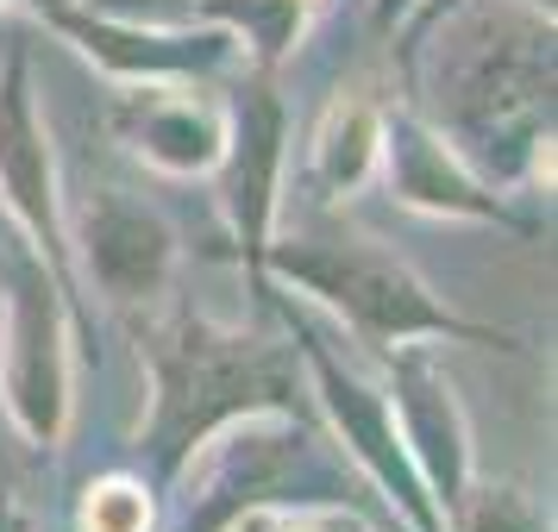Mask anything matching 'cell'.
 <instances>
[{
  "label": "cell",
  "instance_id": "6da1fadb",
  "mask_svg": "<svg viewBox=\"0 0 558 532\" xmlns=\"http://www.w3.org/2000/svg\"><path fill=\"white\" fill-rule=\"evenodd\" d=\"M402 101L489 188L553 157V7L546 0H414L396 32Z\"/></svg>",
  "mask_w": 558,
  "mask_h": 532
},
{
  "label": "cell",
  "instance_id": "7a4b0ae2",
  "mask_svg": "<svg viewBox=\"0 0 558 532\" xmlns=\"http://www.w3.org/2000/svg\"><path fill=\"white\" fill-rule=\"evenodd\" d=\"M138 357L151 370V413L138 426V477L157 495L207 438L245 413H314L302 351L264 332L220 326L182 301H151L132 320Z\"/></svg>",
  "mask_w": 558,
  "mask_h": 532
},
{
  "label": "cell",
  "instance_id": "3957f363",
  "mask_svg": "<svg viewBox=\"0 0 558 532\" xmlns=\"http://www.w3.org/2000/svg\"><path fill=\"white\" fill-rule=\"evenodd\" d=\"M170 532H227L257 502H357L352 463L314 413H245L177 470Z\"/></svg>",
  "mask_w": 558,
  "mask_h": 532
},
{
  "label": "cell",
  "instance_id": "277c9868",
  "mask_svg": "<svg viewBox=\"0 0 558 532\" xmlns=\"http://www.w3.org/2000/svg\"><path fill=\"white\" fill-rule=\"evenodd\" d=\"M252 276L295 282L307 301L339 313L377 351L402 345V338H452V345H496V351L521 345L514 332L483 326L471 313L446 307L402 257L371 245V238H270L257 251Z\"/></svg>",
  "mask_w": 558,
  "mask_h": 532
},
{
  "label": "cell",
  "instance_id": "5b68a950",
  "mask_svg": "<svg viewBox=\"0 0 558 532\" xmlns=\"http://www.w3.org/2000/svg\"><path fill=\"white\" fill-rule=\"evenodd\" d=\"M252 288L270 295V307L282 313L289 345L302 351V370H307V382H314V395H320V413H327L332 438L352 457V470L377 482L383 502L396 507V520H402L408 532H446L439 527V507H433V495H427V482H421V470H414V457H408V445H402L389 388L357 376L352 363L327 345V332L307 320V307L282 301L277 288H270V276H252Z\"/></svg>",
  "mask_w": 558,
  "mask_h": 532
},
{
  "label": "cell",
  "instance_id": "8992f818",
  "mask_svg": "<svg viewBox=\"0 0 558 532\" xmlns=\"http://www.w3.org/2000/svg\"><path fill=\"white\" fill-rule=\"evenodd\" d=\"M0 282H7V351H0V395L13 426L38 451H51L70 426V295L51 263L13 226H0Z\"/></svg>",
  "mask_w": 558,
  "mask_h": 532
},
{
  "label": "cell",
  "instance_id": "52a82bcc",
  "mask_svg": "<svg viewBox=\"0 0 558 532\" xmlns=\"http://www.w3.org/2000/svg\"><path fill=\"white\" fill-rule=\"evenodd\" d=\"M0 201H7V226L26 238L32 251L51 263V276L70 295V320L88 332V301H82L76 263H70V232H63V182H57V157L38 120V95H32V51L26 32L7 38V63H0Z\"/></svg>",
  "mask_w": 558,
  "mask_h": 532
},
{
  "label": "cell",
  "instance_id": "ba28073f",
  "mask_svg": "<svg viewBox=\"0 0 558 532\" xmlns=\"http://www.w3.org/2000/svg\"><path fill=\"white\" fill-rule=\"evenodd\" d=\"M76 282H95L113 307H151L170 295L177 276V232L151 201H138L113 182H95L76 195V213H63Z\"/></svg>",
  "mask_w": 558,
  "mask_h": 532
},
{
  "label": "cell",
  "instance_id": "9c48e42d",
  "mask_svg": "<svg viewBox=\"0 0 558 532\" xmlns=\"http://www.w3.org/2000/svg\"><path fill=\"white\" fill-rule=\"evenodd\" d=\"M227 151L214 163L220 176V213L232 232V257H245V276L257 270V251L277 226V188L289 163V101L270 70H245V82L227 101Z\"/></svg>",
  "mask_w": 558,
  "mask_h": 532
},
{
  "label": "cell",
  "instance_id": "30bf717a",
  "mask_svg": "<svg viewBox=\"0 0 558 532\" xmlns=\"http://www.w3.org/2000/svg\"><path fill=\"white\" fill-rule=\"evenodd\" d=\"M0 7H26L32 20H45L63 45H76L113 82H214L239 57L232 32L220 26H120V20L88 13L82 0H0Z\"/></svg>",
  "mask_w": 558,
  "mask_h": 532
},
{
  "label": "cell",
  "instance_id": "8fae6325",
  "mask_svg": "<svg viewBox=\"0 0 558 532\" xmlns=\"http://www.w3.org/2000/svg\"><path fill=\"white\" fill-rule=\"evenodd\" d=\"M377 163L389 176V195L414 207V213H452V220H483V226H502V232H539V220L514 213L502 201V188H489L408 101H383Z\"/></svg>",
  "mask_w": 558,
  "mask_h": 532
},
{
  "label": "cell",
  "instance_id": "7c38bea8",
  "mask_svg": "<svg viewBox=\"0 0 558 532\" xmlns=\"http://www.w3.org/2000/svg\"><path fill=\"white\" fill-rule=\"evenodd\" d=\"M389 407H396L402 445L414 457L421 482H427L433 507H439V527H446L452 502L471 488V420L458 407L452 376L433 363L421 338L389 345Z\"/></svg>",
  "mask_w": 558,
  "mask_h": 532
},
{
  "label": "cell",
  "instance_id": "4fadbf2b",
  "mask_svg": "<svg viewBox=\"0 0 558 532\" xmlns=\"http://www.w3.org/2000/svg\"><path fill=\"white\" fill-rule=\"evenodd\" d=\"M107 132L163 176H214L227 151V107L195 82H132L107 101Z\"/></svg>",
  "mask_w": 558,
  "mask_h": 532
},
{
  "label": "cell",
  "instance_id": "5bb4252c",
  "mask_svg": "<svg viewBox=\"0 0 558 532\" xmlns=\"http://www.w3.org/2000/svg\"><path fill=\"white\" fill-rule=\"evenodd\" d=\"M383 151V101L364 95V88H339L314 126V145H307L302 182L314 201H345L352 188L371 182Z\"/></svg>",
  "mask_w": 558,
  "mask_h": 532
},
{
  "label": "cell",
  "instance_id": "9a60e30c",
  "mask_svg": "<svg viewBox=\"0 0 558 532\" xmlns=\"http://www.w3.org/2000/svg\"><path fill=\"white\" fill-rule=\"evenodd\" d=\"M320 7H327V0H195V26L232 32V45L245 51V63L277 76L282 57L302 45L307 20H314Z\"/></svg>",
  "mask_w": 558,
  "mask_h": 532
},
{
  "label": "cell",
  "instance_id": "2e32d148",
  "mask_svg": "<svg viewBox=\"0 0 558 532\" xmlns=\"http://www.w3.org/2000/svg\"><path fill=\"white\" fill-rule=\"evenodd\" d=\"M157 527V488L138 470L95 477L76 502V532H151Z\"/></svg>",
  "mask_w": 558,
  "mask_h": 532
},
{
  "label": "cell",
  "instance_id": "e0dca14e",
  "mask_svg": "<svg viewBox=\"0 0 558 532\" xmlns=\"http://www.w3.org/2000/svg\"><path fill=\"white\" fill-rule=\"evenodd\" d=\"M446 532H553L546 514L533 507V495H521L514 482H477L452 502L446 514Z\"/></svg>",
  "mask_w": 558,
  "mask_h": 532
},
{
  "label": "cell",
  "instance_id": "ac0fdd59",
  "mask_svg": "<svg viewBox=\"0 0 558 532\" xmlns=\"http://www.w3.org/2000/svg\"><path fill=\"white\" fill-rule=\"evenodd\" d=\"M227 532H377L357 502H257Z\"/></svg>",
  "mask_w": 558,
  "mask_h": 532
},
{
  "label": "cell",
  "instance_id": "d6986e66",
  "mask_svg": "<svg viewBox=\"0 0 558 532\" xmlns=\"http://www.w3.org/2000/svg\"><path fill=\"white\" fill-rule=\"evenodd\" d=\"M88 13L120 20V26H151V32H177L195 26V0H82Z\"/></svg>",
  "mask_w": 558,
  "mask_h": 532
},
{
  "label": "cell",
  "instance_id": "ffe728a7",
  "mask_svg": "<svg viewBox=\"0 0 558 532\" xmlns=\"http://www.w3.org/2000/svg\"><path fill=\"white\" fill-rule=\"evenodd\" d=\"M0 532H38L32 527V514L20 502H13V495H7V482H0Z\"/></svg>",
  "mask_w": 558,
  "mask_h": 532
},
{
  "label": "cell",
  "instance_id": "44dd1931",
  "mask_svg": "<svg viewBox=\"0 0 558 532\" xmlns=\"http://www.w3.org/2000/svg\"><path fill=\"white\" fill-rule=\"evenodd\" d=\"M408 7H414V0H377V32H383V38L408 20Z\"/></svg>",
  "mask_w": 558,
  "mask_h": 532
}]
</instances>
